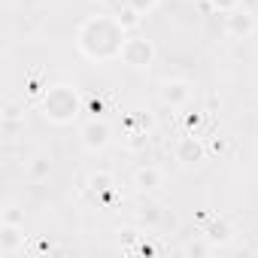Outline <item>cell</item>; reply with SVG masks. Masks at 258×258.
Segmentation results:
<instances>
[{"label": "cell", "mask_w": 258, "mask_h": 258, "mask_svg": "<svg viewBox=\"0 0 258 258\" xmlns=\"http://www.w3.org/2000/svg\"><path fill=\"white\" fill-rule=\"evenodd\" d=\"M213 249H216V246L204 237V243H188V246H185V255H207V252H213Z\"/></svg>", "instance_id": "obj_17"}, {"label": "cell", "mask_w": 258, "mask_h": 258, "mask_svg": "<svg viewBox=\"0 0 258 258\" xmlns=\"http://www.w3.org/2000/svg\"><path fill=\"white\" fill-rule=\"evenodd\" d=\"M161 100H164L167 106H173V109H182V106H188V100H191V85H188L185 79H167V82L161 85Z\"/></svg>", "instance_id": "obj_8"}, {"label": "cell", "mask_w": 258, "mask_h": 258, "mask_svg": "<svg viewBox=\"0 0 258 258\" xmlns=\"http://www.w3.org/2000/svg\"><path fill=\"white\" fill-rule=\"evenodd\" d=\"M173 155H176V161H179L182 167H191V164H201L207 152H204V143H201L195 134H185V137H179V140H176Z\"/></svg>", "instance_id": "obj_7"}, {"label": "cell", "mask_w": 258, "mask_h": 258, "mask_svg": "<svg viewBox=\"0 0 258 258\" xmlns=\"http://www.w3.org/2000/svg\"><path fill=\"white\" fill-rule=\"evenodd\" d=\"M40 112L49 124H73L82 112V94L76 85H52L40 100Z\"/></svg>", "instance_id": "obj_2"}, {"label": "cell", "mask_w": 258, "mask_h": 258, "mask_svg": "<svg viewBox=\"0 0 258 258\" xmlns=\"http://www.w3.org/2000/svg\"><path fill=\"white\" fill-rule=\"evenodd\" d=\"M140 19H143V16H140L137 10H131V7H127V4H124V10L118 13V22H121V25H124L127 31H134V28L140 25Z\"/></svg>", "instance_id": "obj_14"}, {"label": "cell", "mask_w": 258, "mask_h": 258, "mask_svg": "<svg viewBox=\"0 0 258 258\" xmlns=\"http://www.w3.org/2000/svg\"><path fill=\"white\" fill-rule=\"evenodd\" d=\"M225 31H228V37H234V40H249V37L258 31V22H255V16H252L249 10L237 7V10L225 13Z\"/></svg>", "instance_id": "obj_5"}, {"label": "cell", "mask_w": 258, "mask_h": 258, "mask_svg": "<svg viewBox=\"0 0 258 258\" xmlns=\"http://www.w3.org/2000/svg\"><path fill=\"white\" fill-rule=\"evenodd\" d=\"M234 234H237V231H234V228H231L225 219H216V222H213V225L204 231V237H207L213 246H228V243L234 240Z\"/></svg>", "instance_id": "obj_10"}, {"label": "cell", "mask_w": 258, "mask_h": 258, "mask_svg": "<svg viewBox=\"0 0 258 258\" xmlns=\"http://www.w3.org/2000/svg\"><path fill=\"white\" fill-rule=\"evenodd\" d=\"M28 173H31V179H46V176L52 173V158H49V155H37V158L31 161Z\"/></svg>", "instance_id": "obj_12"}, {"label": "cell", "mask_w": 258, "mask_h": 258, "mask_svg": "<svg viewBox=\"0 0 258 258\" xmlns=\"http://www.w3.org/2000/svg\"><path fill=\"white\" fill-rule=\"evenodd\" d=\"M124 4L131 7V10H137L140 16H149V13L158 7V0H124Z\"/></svg>", "instance_id": "obj_15"}, {"label": "cell", "mask_w": 258, "mask_h": 258, "mask_svg": "<svg viewBox=\"0 0 258 258\" xmlns=\"http://www.w3.org/2000/svg\"><path fill=\"white\" fill-rule=\"evenodd\" d=\"M79 140H82V146H85L88 152H103V149L109 146V140H112V127H109V121H103V118H88V121L79 127Z\"/></svg>", "instance_id": "obj_4"}, {"label": "cell", "mask_w": 258, "mask_h": 258, "mask_svg": "<svg viewBox=\"0 0 258 258\" xmlns=\"http://www.w3.org/2000/svg\"><path fill=\"white\" fill-rule=\"evenodd\" d=\"M161 222V207L155 204V201H146L143 207H140V225H146V228H155Z\"/></svg>", "instance_id": "obj_11"}, {"label": "cell", "mask_w": 258, "mask_h": 258, "mask_svg": "<svg viewBox=\"0 0 258 258\" xmlns=\"http://www.w3.org/2000/svg\"><path fill=\"white\" fill-rule=\"evenodd\" d=\"M118 61L131 70H149L155 64V43L146 40V37H127L124 46H121Z\"/></svg>", "instance_id": "obj_3"}, {"label": "cell", "mask_w": 258, "mask_h": 258, "mask_svg": "<svg viewBox=\"0 0 258 258\" xmlns=\"http://www.w3.org/2000/svg\"><path fill=\"white\" fill-rule=\"evenodd\" d=\"M124 40H127V28L118 22V16H88L76 31V49L91 64L118 61Z\"/></svg>", "instance_id": "obj_1"}, {"label": "cell", "mask_w": 258, "mask_h": 258, "mask_svg": "<svg viewBox=\"0 0 258 258\" xmlns=\"http://www.w3.org/2000/svg\"><path fill=\"white\" fill-rule=\"evenodd\" d=\"M25 249V228L22 222H0V255L13 258Z\"/></svg>", "instance_id": "obj_6"}, {"label": "cell", "mask_w": 258, "mask_h": 258, "mask_svg": "<svg viewBox=\"0 0 258 258\" xmlns=\"http://www.w3.org/2000/svg\"><path fill=\"white\" fill-rule=\"evenodd\" d=\"M207 4H210L216 13H231V10L243 7V0H207Z\"/></svg>", "instance_id": "obj_16"}, {"label": "cell", "mask_w": 258, "mask_h": 258, "mask_svg": "<svg viewBox=\"0 0 258 258\" xmlns=\"http://www.w3.org/2000/svg\"><path fill=\"white\" fill-rule=\"evenodd\" d=\"M88 188H91V195H106V191H112V176L109 173H94L88 179Z\"/></svg>", "instance_id": "obj_13"}, {"label": "cell", "mask_w": 258, "mask_h": 258, "mask_svg": "<svg viewBox=\"0 0 258 258\" xmlns=\"http://www.w3.org/2000/svg\"><path fill=\"white\" fill-rule=\"evenodd\" d=\"M134 185H137L143 195H152V191H158V188L164 185V173H161L155 164H146V167H140V170L134 173Z\"/></svg>", "instance_id": "obj_9"}]
</instances>
